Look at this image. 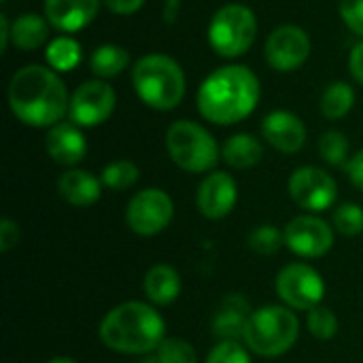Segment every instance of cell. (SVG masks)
Here are the masks:
<instances>
[{"mask_svg":"<svg viewBox=\"0 0 363 363\" xmlns=\"http://www.w3.org/2000/svg\"><path fill=\"white\" fill-rule=\"evenodd\" d=\"M9 40H11V23H9L6 13H0V51L2 53L9 47Z\"/></svg>","mask_w":363,"mask_h":363,"instance_id":"obj_39","label":"cell"},{"mask_svg":"<svg viewBox=\"0 0 363 363\" xmlns=\"http://www.w3.org/2000/svg\"><path fill=\"white\" fill-rule=\"evenodd\" d=\"M257 36L255 13L245 4L221 6L208 23V43L223 57H238L251 49Z\"/></svg>","mask_w":363,"mask_h":363,"instance_id":"obj_7","label":"cell"},{"mask_svg":"<svg viewBox=\"0 0 363 363\" xmlns=\"http://www.w3.org/2000/svg\"><path fill=\"white\" fill-rule=\"evenodd\" d=\"M19 236H21V232H19L17 221L4 217L0 221V253L13 251L17 247V242H19Z\"/></svg>","mask_w":363,"mask_h":363,"instance_id":"obj_34","label":"cell"},{"mask_svg":"<svg viewBox=\"0 0 363 363\" xmlns=\"http://www.w3.org/2000/svg\"><path fill=\"white\" fill-rule=\"evenodd\" d=\"M247 242H249V249L255 251L257 255L270 257V255H277L281 247H285V234L277 225L264 223L249 234Z\"/></svg>","mask_w":363,"mask_h":363,"instance_id":"obj_27","label":"cell"},{"mask_svg":"<svg viewBox=\"0 0 363 363\" xmlns=\"http://www.w3.org/2000/svg\"><path fill=\"white\" fill-rule=\"evenodd\" d=\"M162 363H198V353L191 342L183 338H166L155 351Z\"/></svg>","mask_w":363,"mask_h":363,"instance_id":"obj_31","label":"cell"},{"mask_svg":"<svg viewBox=\"0 0 363 363\" xmlns=\"http://www.w3.org/2000/svg\"><path fill=\"white\" fill-rule=\"evenodd\" d=\"M13 115L32 128H53L70 108L68 91L53 68L30 64L17 70L9 83Z\"/></svg>","mask_w":363,"mask_h":363,"instance_id":"obj_1","label":"cell"},{"mask_svg":"<svg viewBox=\"0 0 363 363\" xmlns=\"http://www.w3.org/2000/svg\"><path fill=\"white\" fill-rule=\"evenodd\" d=\"M319 155L330 166H347L349 164V138L338 130L325 132L319 140Z\"/></svg>","mask_w":363,"mask_h":363,"instance_id":"obj_29","label":"cell"},{"mask_svg":"<svg viewBox=\"0 0 363 363\" xmlns=\"http://www.w3.org/2000/svg\"><path fill=\"white\" fill-rule=\"evenodd\" d=\"M166 149L181 170L194 174L213 170L221 157L215 136L196 121H174L166 132Z\"/></svg>","mask_w":363,"mask_h":363,"instance_id":"obj_6","label":"cell"},{"mask_svg":"<svg viewBox=\"0 0 363 363\" xmlns=\"http://www.w3.org/2000/svg\"><path fill=\"white\" fill-rule=\"evenodd\" d=\"M174 217L172 198L160 187H147L134 194L125 206V223L138 236L164 232Z\"/></svg>","mask_w":363,"mask_h":363,"instance_id":"obj_9","label":"cell"},{"mask_svg":"<svg viewBox=\"0 0 363 363\" xmlns=\"http://www.w3.org/2000/svg\"><path fill=\"white\" fill-rule=\"evenodd\" d=\"M236 202H238V185L230 172L215 170L208 177H204V181L198 185L196 204L206 219L217 221L228 217L234 211Z\"/></svg>","mask_w":363,"mask_h":363,"instance_id":"obj_14","label":"cell"},{"mask_svg":"<svg viewBox=\"0 0 363 363\" xmlns=\"http://www.w3.org/2000/svg\"><path fill=\"white\" fill-rule=\"evenodd\" d=\"M57 191L64 202L77 208L91 206L102 196V181L87 170L70 168L57 179Z\"/></svg>","mask_w":363,"mask_h":363,"instance_id":"obj_18","label":"cell"},{"mask_svg":"<svg viewBox=\"0 0 363 363\" xmlns=\"http://www.w3.org/2000/svg\"><path fill=\"white\" fill-rule=\"evenodd\" d=\"M264 55L279 72L298 70L311 55V38L300 26H281L266 38Z\"/></svg>","mask_w":363,"mask_h":363,"instance_id":"obj_13","label":"cell"},{"mask_svg":"<svg viewBox=\"0 0 363 363\" xmlns=\"http://www.w3.org/2000/svg\"><path fill=\"white\" fill-rule=\"evenodd\" d=\"M340 15L349 30L363 36V0H340Z\"/></svg>","mask_w":363,"mask_h":363,"instance_id":"obj_33","label":"cell"},{"mask_svg":"<svg viewBox=\"0 0 363 363\" xmlns=\"http://www.w3.org/2000/svg\"><path fill=\"white\" fill-rule=\"evenodd\" d=\"M49 36V23L36 13H23L11 23V43L21 51L38 49Z\"/></svg>","mask_w":363,"mask_h":363,"instance_id":"obj_22","label":"cell"},{"mask_svg":"<svg viewBox=\"0 0 363 363\" xmlns=\"http://www.w3.org/2000/svg\"><path fill=\"white\" fill-rule=\"evenodd\" d=\"M45 55L53 70L66 72V70H72L81 62V45L70 36H60L47 45Z\"/></svg>","mask_w":363,"mask_h":363,"instance_id":"obj_25","label":"cell"},{"mask_svg":"<svg viewBox=\"0 0 363 363\" xmlns=\"http://www.w3.org/2000/svg\"><path fill=\"white\" fill-rule=\"evenodd\" d=\"M130 64V53L119 45H100L89 55V68L100 79L117 77Z\"/></svg>","mask_w":363,"mask_h":363,"instance_id":"obj_23","label":"cell"},{"mask_svg":"<svg viewBox=\"0 0 363 363\" xmlns=\"http://www.w3.org/2000/svg\"><path fill=\"white\" fill-rule=\"evenodd\" d=\"M47 155L60 166H77L87 155V138L72 121H60L45 136Z\"/></svg>","mask_w":363,"mask_h":363,"instance_id":"obj_15","label":"cell"},{"mask_svg":"<svg viewBox=\"0 0 363 363\" xmlns=\"http://www.w3.org/2000/svg\"><path fill=\"white\" fill-rule=\"evenodd\" d=\"M345 170H347L351 183H353L359 191H363V149L362 151H357V153L349 160V164L345 166Z\"/></svg>","mask_w":363,"mask_h":363,"instance_id":"obj_35","label":"cell"},{"mask_svg":"<svg viewBox=\"0 0 363 363\" xmlns=\"http://www.w3.org/2000/svg\"><path fill=\"white\" fill-rule=\"evenodd\" d=\"M353 104H355V89L345 81H334L321 98V111L330 121H338L347 117Z\"/></svg>","mask_w":363,"mask_h":363,"instance_id":"obj_24","label":"cell"},{"mask_svg":"<svg viewBox=\"0 0 363 363\" xmlns=\"http://www.w3.org/2000/svg\"><path fill=\"white\" fill-rule=\"evenodd\" d=\"M138 179H140V170L130 160H115V162L106 164L100 174L102 185L113 191H125V189L134 187L138 183Z\"/></svg>","mask_w":363,"mask_h":363,"instance_id":"obj_26","label":"cell"},{"mask_svg":"<svg viewBox=\"0 0 363 363\" xmlns=\"http://www.w3.org/2000/svg\"><path fill=\"white\" fill-rule=\"evenodd\" d=\"M332 223H334V230L340 232L342 236H359L363 232V208L359 204L345 202L336 206Z\"/></svg>","mask_w":363,"mask_h":363,"instance_id":"obj_30","label":"cell"},{"mask_svg":"<svg viewBox=\"0 0 363 363\" xmlns=\"http://www.w3.org/2000/svg\"><path fill=\"white\" fill-rule=\"evenodd\" d=\"M306 325H308V332L317 340H332L338 334V328H340L336 313L330 306H323V304H319L313 311H308Z\"/></svg>","mask_w":363,"mask_h":363,"instance_id":"obj_28","label":"cell"},{"mask_svg":"<svg viewBox=\"0 0 363 363\" xmlns=\"http://www.w3.org/2000/svg\"><path fill=\"white\" fill-rule=\"evenodd\" d=\"M138 363H162V362L157 359V355H155V353H151V355H145V357H143Z\"/></svg>","mask_w":363,"mask_h":363,"instance_id":"obj_41","label":"cell"},{"mask_svg":"<svg viewBox=\"0 0 363 363\" xmlns=\"http://www.w3.org/2000/svg\"><path fill=\"white\" fill-rule=\"evenodd\" d=\"M206 363H251V355H249V349L242 347L240 342L219 340L211 349Z\"/></svg>","mask_w":363,"mask_h":363,"instance_id":"obj_32","label":"cell"},{"mask_svg":"<svg viewBox=\"0 0 363 363\" xmlns=\"http://www.w3.org/2000/svg\"><path fill=\"white\" fill-rule=\"evenodd\" d=\"M285 247L304 259H317L332 251L334 247V228L317 215H298L285 230Z\"/></svg>","mask_w":363,"mask_h":363,"instance_id":"obj_11","label":"cell"},{"mask_svg":"<svg viewBox=\"0 0 363 363\" xmlns=\"http://www.w3.org/2000/svg\"><path fill=\"white\" fill-rule=\"evenodd\" d=\"M179 13H181V0H164L162 15H164V21L166 23H174L177 17H179Z\"/></svg>","mask_w":363,"mask_h":363,"instance_id":"obj_38","label":"cell"},{"mask_svg":"<svg viewBox=\"0 0 363 363\" xmlns=\"http://www.w3.org/2000/svg\"><path fill=\"white\" fill-rule=\"evenodd\" d=\"M287 191H289L291 200L308 213L328 211L338 200V185H336L334 177L317 166L298 168L289 177Z\"/></svg>","mask_w":363,"mask_h":363,"instance_id":"obj_10","label":"cell"},{"mask_svg":"<svg viewBox=\"0 0 363 363\" xmlns=\"http://www.w3.org/2000/svg\"><path fill=\"white\" fill-rule=\"evenodd\" d=\"M251 313L253 311L249 308V302L240 294L228 296L221 302L215 317H213V334H215V338L240 342L242 336H245V328H247V321H249Z\"/></svg>","mask_w":363,"mask_h":363,"instance_id":"obj_19","label":"cell"},{"mask_svg":"<svg viewBox=\"0 0 363 363\" xmlns=\"http://www.w3.org/2000/svg\"><path fill=\"white\" fill-rule=\"evenodd\" d=\"M277 296L281 302L294 311H313L323 302L325 296V281L311 264L294 262L279 270L277 281Z\"/></svg>","mask_w":363,"mask_h":363,"instance_id":"obj_8","label":"cell"},{"mask_svg":"<svg viewBox=\"0 0 363 363\" xmlns=\"http://www.w3.org/2000/svg\"><path fill=\"white\" fill-rule=\"evenodd\" d=\"M102 0H45L47 21L62 32H77L89 26Z\"/></svg>","mask_w":363,"mask_h":363,"instance_id":"obj_17","label":"cell"},{"mask_svg":"<svg viewBox=\"0 0 363 363\" xmlns=\"http://www.w3.org/2000/svg\"><path fill=\"white\" fill-rule=\"evenodd\" d=\"M47 363H79V362H77V359H72V357H64V355H60V357L49 359Z\"/></svg>","mask_w":363,"mask_h":363,"instance_id":"obj_40","label":"cell"},{"mask_svg":"<svg viewBox=\"0 0 363 363\" xmlns=\"http://www.w3.org/2000/svg\"><path fill=\"white\" fill-rule=\"evenodd\" d=\"M145 296L155 306H168L172 304L183 289L179 272L168 264H155L147 270L143 281Z\"/></svg>","mask_w":363,"mask_h":363,"instance_id":"obj_20","label":"cell"},{"mask_svg":"<svg viewBox=\"0 0 363 363\" xmlns=\"http://www.w3.org/2000/svg\"><path fill=\"white\" fill-rule=\"evenodd\" d=\"M259 102V81L247 66L230 64L211 72L196 96L200 115L217 125L247 119Z\"/></svg>","mask_w":363,"mask_h":363,"instance_id":"obj_2","label":"cell"},{"mask_svg":"<svg viewBox=\"0 0 363 363\" xmlns=\"http://www.w3.org/2000/svg\"><path fill=\"white\" fill-rule=\"evenodd\" d=\"M115 89L102 79L81 83L70 98V121L79 128H96L104 123L115 111Z\"/></svg>","mask_w":363,"mask_h":363,"instance_id":"obj_12","label":"cell"},{"mask_svg":"<svg viewBox=\"0 0 363 363\" xmlns=\"http://www.w3.org/2000/svg\"><path fill=\"white\" fill-rule=\"evenodd\" d=\"M264 138L281 153H298L306 143V125L291 111H272L262 121Z\"/></svg>","mask_w":363,"mask_h":363,"instance_id":"obj_16","label":"cell"},{"mask_svg":"<svg viewBox=\"0 0 363 363\" xmlns=\"http://www.w3.org/2000/svg\"><path fill=\"white\" fill-rule=\"evenodd\" d=\"M98 336L108 351L121 355H151L166 340V321L153 304L130 300L104 315Z\"/></svg>","mask_w":363,"mask_h":363,"instance_id":"obj_3","label":"cell"},{"mask_svg":"<svg viewBox=\"0 0 363 363\" xmlns=\"http://www.w3.org/2000/svg\"><path fill=\"white\" fill-rule=\"evenodd\" d=\"M221 157L223 162L230 166V168H236V170H249V168H255L262 157H264V147L262 143L242 132V134H234L230 136L223 147H221Z\"/></svg>","mask_w":363,"mask_h":363,"instance_id":"obj_21","label":"cell"},{"mask_svg":"<svg viewBox=\"0 0 363 363\" xmlns=\"http://www.w3.org/2000/svg\"><path fill=\"white\" fill-rule=\"evenodd\" d=\"M102 4L117 15H132L145 4V0H102Z\"/></svg>","mask_w":363,"mask_h":363,"instance_id":"obj_36","label":"cell"},{"mask_svg":"<svg viewBox=\"0 0 363 363\" xmlns=\"http://www.w3.org/2000/svg\"><path fill=\"white\" fill-rule=\"evenodd\" d=\"M300 338V319L289 306L266 304L251 313L242 342L259 357H281Z\"/></svg>","mask_w":363,"mask_h":363,"instance_id":"obj_5","label":"cell"},{"mask_svg":"<svg viewBox=\"0 0 363 363\" xmlns=\"http://www.w3.org/2000/svg\"><path fill=\"white\" fill-rule=\"evenodd\" d=\"M132 85L138 98L155 111L177 108L187 87L179 62L164 53L140 57L132 68Z\"/></svg>","mask_w":363,"mask_h":363,"instance_id":"obj_4","label":"cell"},{"mask_svg":"<svg viewBox=\"0 0 363 363\" xmlns=\"http://www.w3.org/2000/svg\"><path fill=\"white\" fill-rule=\"evenodd\" d=\"M349 70H351L353 79L363 85V40L353 47V51L349 55Z\"/></svg>","mask_w":363,"mask_h":363,"instance_id":"obj_37","label":"cell"}]
</instances>
